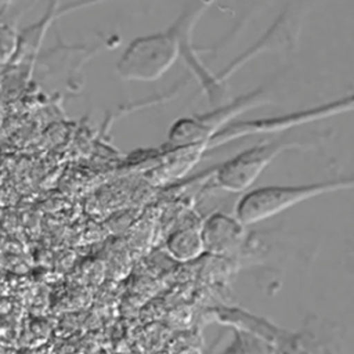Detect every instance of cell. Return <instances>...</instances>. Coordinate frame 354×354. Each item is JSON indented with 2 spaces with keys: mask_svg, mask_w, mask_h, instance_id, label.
<instances>
[{
  "mask_svg": "<svg viewBox=\"0 0 354 354\" xmlns=\"http://www.w3.org/2000/svg\"><path fill=\"white\" fill-rule=\"evenodd\" d=\"M354 189V177L318 181L301 185H267L248 191L236 203V218L243 224H254L272 217L303 201L324 194Z\"/></svg>",
  "mask_w": 354,
  "mask_h": 354,
  "instance_id": "6da1fadb",
  "label": "cell"
},
{
  "mask_svg": "<svg viewBox=\"0 0 354 354\" xmlns=\"http://www.w3.org/2000/svg\"><path fill=\"white\" fill-rule=\"evenodd\" d=\"M199 232L205 253L225 254L239 245L243 236V224L224 213H214L203 223Z\"/></svg>",
  "mask_w": 354,
  "mask_h": 354,
  "instance_id": "5b68a950",
  "label": "cell"
},
{
  "mask_svg": "<svg viewBox=\"0 0 354 354\" xmlns=\"http://www.w3.org/2000/svg\"><path fill=\"white\" fill-rule=\"evenodd\" d=\"M241 108H243V101L230 104L225 108L209 112L206 115L180 119L170 129L169 138L177 145H191L205 141L213 136L223 123L232 119Z\"/></svg>",
  "mask_w": 354,
  "mask_h": 354,
  "instance_id": "277c9868",
  "label": "cell"
},
{
  "mask_svg": "<svg viewBox=\"0 0 354 354\" xmlns=\"http://www.w3.org/2000/svg\"><path fill=\"white\" fill-rule=\"evenodd\" d=\"M281 354H340L339 344L332 339L317 337L310 330H301L292 336V342Z\"/></svg>",
  "mask_w": 354,
  "mask_h": 354,
  "instance_id": "52a82bcc",
  "label": "cell"
},
{
  "mask_svg": "<svg viewBox=\"0 0 354 354\" xmlns=\"http://www.w3.org/2000/svg\"><path fill=\"white\" fill-rule=\"evenodd\" d=\"M180 50V36L174 29L140 37L126 50L118 71L124 79L156 80L176 62Z\"/></svg>",
  "mask_w": 354,
  "mask_h": 354,
  "instance_id": "7a4b0ae2",
  "label": "cell"
},
{
  "mask_svg": "<svg viewBox=\"0 0 354 354\" xmlns=\"http://www.w3.org/2000/svg\"><path fill=\"white\" fill-rule=\"evenodd\" d=\"M301 142L299 138L285 136L283 138L256 144L220 165L214 173V181L224 191L243 192L253 185L264 169L279 153L299 147Z\"/></svg>",
  "mask_w": 354,
  "mask_h": 354,
  "instance_id": "3957f363",
  "label": "cell"
},
{
  "mask_svg": "<svg viewBox=\"0 0 354 354\" xmlns=\"http://www.w3.org/2000/svg\"><path fill=\"white\" fill-rule=\"evenodd\" d=\"M166 248L174 259L188 261L205 253L201 232L192 228H184L173 232L166 241Z\"/></svg>",
  "mask_w": 354,
  "mask_h": 354,
  "instance_id": "8992f818",
  "label": "cell"
}]
</instances>
